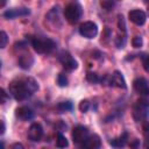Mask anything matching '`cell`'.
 <instances>
[{
	"label": "cell",
	"mask_w": 149,
	"mask_h": 149,
	"mask_svg": "<svg viewBox=\"0 0 149 149\" xmlns=\"http://www.w3.org/2000/svg\"><path fill=\"white\" fill-rule=\"evenodd\" d=\"M9 92L10 94L19 101H23L30 98L37 90L38 83L33 77H26L20 79H14L9 83Z\"/></svg>",
	"instance_id": "1"
},
{
	"label": "cell",
	"mask_w": 149,
	"mask_h": 149,
	"mask_svg": "<svg viewBox=\"0 0 149 149\" xmlns=\"http://www.w3.org/2000/svg\"><path fill=\"white\" fill-rule=\"evenodd\" d=\"M149 114V94L141 95V98L136 101L134 109H133V116L136 121L144 120Z\"/></svg>",
	"instance_id": "2"
},
{
	"label": "cell",
	"mask_w": 149,
	"mask_h": 149,
	"mask_svg": "<svg viewBox=\"0 0 149 149\" xmlns=\"http://www.w3.org/2000/svg\"><path fill=\"white\" fill-rule=\"evenodd\" d=\"M31 45L37 54H50L56 48V42L51 38H40L33 37L30 38Z\"/></svg>",
	"instance_id": "3"
},
{
	"label": "cell",
	"mask_w": 149,
	"mask_h": 149,
	"mask_svg": "<svg viewBox=\"0 0 149 149\" xmlns=\"http://www.w3.org/2000/svg\"><path fill=\"white\" fill-rule=\"evenodd\" d=\"M81 15H83V8H81V5L77 1L70 2L64 8V16H65L66 21L71 24L77 23L79 21V19L81 17Z\"/></svg>",
	"instance_id": "4"
},
{
	"label": "cell",
	"mask_w": 149,
	"mask_h": 149,
	"mask_svg": "<svg viewBox=\"0 0 149 149\" xmlns=\"http://www.w3.org/2000/svg\"><path fill=\"white\" fill-rule=\"evenodd\" d=\"M58 61L61 62V64L65 68V70L68 71H73L78 68V63L77 61L71 56V54L69 51H62L58 55Z\"/></svg>",
	"instance_id": "5"
},
{
	"label": "cell",
	"mask_w": 149,
	"mask_h": 149,
	"mask_svg": "<svg viewBox=\"0 0 149 149\" xmlns=\"http://www.w3.org/2000/svg\"><path fill=\"white\" fill-rule=\"evenodd\" d=\"M79 33L81 36H84L86 38H93L98 34V26H97V23H94L92 21H86L80 24Z\"/></svg>",
	"instance_id": "6"
},
{
	"label": "cell",
	"mask_w": 149,
	"mask_h": 149,
	"mask_svg": "<svg viewBox=\"0 0 149 149\" xmlns=\"http://www.w3.org/2000/svg\"><path fill=\"white\" fill-rule=\"evenodd\" d=\"M88 129L85 127V126H76L72 130V139H73V142L78 146H80L88 136Z\"/></svg>",
	"instance_id": "7"
},
{
	"label": "cell",
	"mask_w": 149,
	"mask_h": 149,
	"mask_svg": "<svg viewBox=\"0 0 149 149\" xmlns=\"http://www.w3.org/2000/svg\"><path fill=\"white\" fill-rule=\"evenodd\" d=\"M79 147L80 149H100L101 140L97 134H92V135H88L87 139Z\"/></svg>",
	"instance_id": "8"
},
{
	"label": "cell",
	"mask_w": 149,
	"mask_h": 149,
	"mask_svg": "<svg viewBox=\"0 0 149 149\" xmlns=\"http://www.w3.org/2000/svg\"><path fill=\"white\" fill-rule=\"evenodd\" d=\"M43 136V128L40 123L34 122L28 129V139L33 142H38Z\"/></svg>",
	"instance_id": "9"
},
{
	"label": "cell",
	"mask_w": 149,
	"mask_h": 149,
	"mask_svg": "<svg viewBox=\"0 0 149 149\" xmlns=\"http://www.w3.org/2000/svg\"><path fill=\"white\" fill-rule=\"evenodd\" d=\"M30 14V9L29 8H26V7H20V8H9L7 9L6 12H3V17L8 19V20H12L14 17H17V16H27Z\"/></svg>",
	"instance_id": "10"
},
{
	"label": "cell",
	"mask_w": 149,
	"mask_h": 149,
	"mask_svg": "<svg viewBox=\"0 0 149 149\" xmlns=\"http://www.w3.org/2000/svg\"><path fill=\"white\" fill-rule=\"evenodd\" d=\"M128 17L136 26H143L146 23V20H147L146 13L143 10H141V9H133V10H130L128 13Z\"/></svg>",
	"instance_id": "11"
},
{
	"label": "cell",
	"mask_w": 149,
	"mask_h": 149,
	"mask_svg": "<svg viewBox=\"0 0 149 149\" xmlns=\"http://www.w3.org/2000/svg\"><path fill=\"white\" fill-rule=\"evenodd\" d=\"M133 86H134V90L139 94H141V95L149 94V83H148V80L146 78H143V77L136 78L133 81Z\"/></svg>",
	"instance_id": "12"
},
{
	"label": "cell",
	"mask_w": 149,
	"mask_h": 149,
	"mask_svg": "<svg viewBox=\"0 0 149 149\" xmlns=\"http://www.w3.org/2000/svg\"><path fill=\"white\" fill-rule=\"evenodd\" d=\"M109 85L114 86V87H119V88H126L127 87L123 74L118 70H115L112 73V76L109 77Z\"/></svg>",
	"instance_id": "13"
},
{
	"label": "cell",
	"mask_w": 149,
	"mask_h": 149,
	"mask_svg": "<svg viewBox=\"0 0 149 149\" xmlns=\"http://www.w3.org/2000/svg\"><path fill=\"white\" fill-rule=\"evenodd\" d=\"M17 63H19V66L23 70H29L33 64H34V57L28 54V52H24L22 55L19 56V59H17Z\"/></svg>",
	"instance_id": "14"
},
{
	"label": "cell",
	"mask_w": 149,
	"mask_h": 149,
	"mask_svg": "<svg viewBox=\"0 0 149 149\" xmlns=\"http://www.w3.org/2000/svg\"><path fill=\"white\" fill-rule=\"evenodd\" d=\"M15 115L20 120L28 121V120H31L34 118V112L29 107H27V106H21V107L15 109Z\"/></svg>",
	"instance_id": "15"
},
{
	"label": "cell",
	"mask_w": 149,
	"mask_h": 149,
	"mask_svg": "<svg viewBox=\"0 0 149 149\" xmlns=\"http://www.w3.org/2000/svg\"><path fill=\"white\" fill-rule=\"evenodd\" d=\"M128 142V133L127 132H123L120 136L113 139L109 141V144L114 148H123Z\"/></svg>",
	"instance_id": "16"
},
{
	"label": "cell",
	"mask_w": 149,
	"mask_h": 149,
	"mask_svg": "<svg viewBox=\"0 0 149 149\" xmlns=\"http://www.w3.org/2000/svg\"><path fill=\"white\" fill-rule=\"evenodd\" d=\"M56 109L58 113H65L73 109V105L71 101H62L56 106Z\"/></svg>",
	"instance_id": "17"
},
{
	"label": "cell",
	"mask_w": 149,
	"mask_h": 149,
	"mask_svg": "<svg viewBox=\"0 0 149 149\" xmlns=\"http://www.w3.org/2000/svg\"><path fill=\"white\" fill-rule=\"evenodd\" d=\"M56 146L58 148H66L69 146V141H68V139L63 134L58 133L57 134V137H56Z\"/></svg>",
	"instance_id": "18"
},
{
	"label": "cell",
	"mask_w": 149,
	"mask_h": 149,
	"mask_svg": "<svg viewBox=\"0 0 149 149\" xmlns=\"http://www.w3.org/2000/svg\"><path fill=\"white\" fill-rule=\"evenodd\" d=\"M143 135H144V149H149V122L143 125Z\"/></svg>",
	"instance_id": "19"
},
{
	"label": "cell",
	"mask_w": 149,
	"mask_h": 149,
	"mask_svg": "<svg viewBox=\"0 0 149 149\" xmlns=\"http://www.w3.org/2000/svg\"><path fill=\"white\" fill-rule=\"evenodd\" d=\"M86 79L88 83H92V84H95V83H99L101 79L99 77V74H97L95 72H87L86 73Z\"/></svg>",
	"instance_id": "20"
},
{
	"label": "cell",
	"mask_w": 149,
	"mask_h": 149,
	"mask_svg": "<svg viewBox=\"0 0 149 149\" xmlns=\"http://www.w3.org/2000/svg\"><path fill=\"white\" fill-rule=\"evenodd\" d=\"M126 42H127L126 35L121 34V35H119V36L116 37V40H115V45H116L119 49H122V48H125V45H126Z\"/></svg>",
	"instance_id": "21"
},
{
	"label": "cell",
	"mask_w": 149,
	"mask_h": 149,
	"mask_svg": "<svg viewBox=\"0 0 149 149\" xmlns=\"http://www.w3.org/2000/svg\"><path fill=\"white\" fill-rule=\"evenodd\" d=\"M57 84H58L61 87H65V86H68V78H66L65 73L61 72V73L58 74V77H57Z\"/></svg>",
	"instance_id": "22"
},
{
	"label": "cell",
	"mask_w": 149,
	"mask_h": 149,
	"mask_svg": "<svg viewBox=\"0 0 149 149\" xmlns=\"http://www.w3.org/2000/svg\"><path fill=\"white\" fill-rule=\"evenodd\" d=\"M132 44H133L134 48H141L143 45V38H142V36H140V35L134 36L133 40H132Z\"/></svg>",
	"instance_id": "23"
},
{
	"label": "cell",
	"mask_w": 149,
	"mask_h": 149,
	"mask_svg": "<svg viewBox=\"0 0 149 149\" xmlns=\"http://www.w3.org/2000/svg\"><path fill=\"white\" fill-rule=\"evenodd\" d=\"M118 27L121 30V33L123 35H126V22H125V19H123L122 15H119L118 16Z\"/></svg>",
	"instance_id": "24"
},
{
	"label": "cell",
	"mask_w": 149,
	"mask_h": 149,
	"mask_svg": "<svg viewBox=\"0 0 149 149\" xmlns=\"http://www.w3.org/2000/svg\"><path fill=\"white\" fill-rule=\"evenodd\" d=\"M7 42H8V36H7V34H6L3 30H1V31H0V48H1V49L6 48Z\"/></svg>",
	"instance_id": "25"
},
{
	"label": "cell",
	"mask_w": 149,
	"mask_h": 149,
	"mask_svg": "<svg viewBox=\"0 0 149 149\" xmlns=\"http://www.w3.org/2000/svg\"><path fill=\"white\" fill-rule=\"evenodd\" d=\"M79 111L80 112H83V113H86L88 109H90V101L88 100H81L80 102H79Z\"/></svg>",
	"instance_id": "26"
},
{
	"label": "cell",
	"mask_w": 149,
	"mask_h": 149,
	"mask_svg": "<svg viewBox=\"0 0 149 149\" xmlns=\"http://www.w3.org/2000/svg\"><path fill=\"white\" fill-rule=\"evenodd\" d=\"M114 5H115V2H114V1H111V0H101V1H100V6H101L104 9H107V10L112 9Z\"/></svg>",
	"instance_id": "27"
},
{
	"label": "cell",
	"mask_w": 149,
	"mask_h": 149,
	"mask_svg": "<svg viewBox=\"0 0 149 149\" xmlns=\"http://www.w3.org/2000/svg\"><path fill=\"white\" fill-rule=\"evenodd\" d=\"M142 65H143V69L149 72V56L148 55H142Z\"/></svg>",
	"instance_id": "28"
},
{
	"label": "cell",
	"mask_w": 149,
	"mask_h": 149,
	"mask_svg": "<svg viewBox=\"0 0 149 149\" xmlns=\"http://www.w3.org/2000/svg\"><path fill=\"white\" fill-rule=\"evenodd\" d=\"M0 94H1V100H0L1 104H6V102L9 100V95L6 93V91H5L3 88H1V93H0Z\"/></svg>",
	"instance_id": "29"
},
{
	"label": "cell",
	"mask_w": 149,
	"mask_h": 149,
	"mask_svg": "<svg viewBox=\"0 0 149 149\" xmlns=\"http://www.w3.org/2000/svg\"><path fill=\"white\" fill-rule=\"evenodd\" d=\"M129 146H130L132 149H139V148H140V140H139V139H134V140L129 143Z\"/></svg>",
	"instance_id": "30"
},
{
	"label": "cell",
	"mask_w": 149,
	"mask_h": 149,
	"mask_svg": "<svg viewBox=\"0 0 149 149\" xmlns=\"http://www.w3.org/2000/svg\"><path fill=\"white\" fill-rule=\"evenodd\" d=\"M26 48V43L24 42H16L15 43V49H24Z\"/></svg>",
	"instance_id": "31"
},
{
	"label": "cell",
	"mask_w": 149,
	"mask_h": 149,
	"mask_svg": "<svg viewBox=\"0 0 149 149\" xmlns=\"http://www.w3.org/2000/svg\"><path fill=\"white\" fill-rule=\"evenodd\" d=\"M12 149H24V147L21 144V143H14Z\"/></svg>",
	"instance_id": "32"
},
{
	"label": "cell",
	"mask_w": 149,
	"mask_h": 149,
	"mask_svg": "<svg viewBox=\"0 0 149 149\" xmlns=\"http://www.w3.org/2000/svg\"><path fill=\"white\" fill-rule=\"evenodd\" d=\"M5 129H6V127H5V122L1 120V130H0V134H1V135L5 133Z\"/></svg>",
	"instance_id": "33"
},
{
	"label": "cell",
	"mask_w": 149,
	"mask_h": 149,
	"mask_svg": "<svg viewBox=\"0 0 149 149\" xmlns=\"http://www.w3.org/2000/svg\"><path fill=\"white\" fill-rule=\"evenodd\" d=\"M0 149H5V144H3V142L1 141V148Z\"/></svg>",
	"instance_id": "34"
}]
</instances>
